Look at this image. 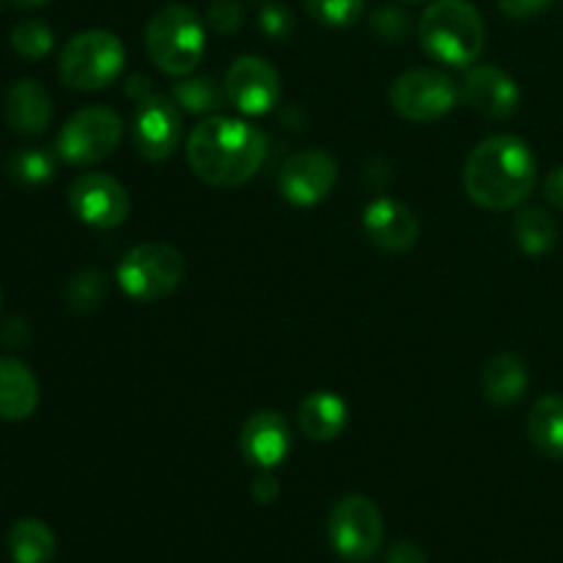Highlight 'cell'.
I'll return each instance as SVG.
<instances>
[{
	"mask_svg": "<svg viewBox=\"0 0 563 563\" xmlns=\"http://www.w3.org/2000/svg\"><path fill=\"white\" fill-rule=\"evenodd\" d=\"M267 157L262 130L229 115H209L187 137L192 174L212 187H240L256 176Z\"/></svg>",
	"mask_w": 563,
	"mask_h": 563,
	"instance_id": "cell-1",
	"label": "cell"
},
{
	"mask_svg": "<svg viewBox=\"0 0 563 563\" xmlns=\"http://www.w3.org/2000/svg\"><path fill=\"white\" fill-rule=\"evenodd\" d=\"M462 181L471 201L482 209H517L537 185V157L520 137L493 135L473 148Z\"/></svg>",
	"mask_w": 563,
	"mask_h": 563,
	"instance_id": "cell-2",
	"label": "cell"
},
{
	"mask_svg": "<svg viewBox=\"0 0 563 563\" xmlns=\"http://www.w3.org/2000/svg\"><path fill=\"white\" fill-rule=\"evenodd\" d=\"M418 38L440 64L471 66L484 49V20L471 0H434L418 22Z\"/></svg>",
	"mask_w": 563,
	"mask_h": 563,
	"instance_id": "cell-3",
	"label": "cell"
},
{
	"mask_svg": "<svg viewBox=\"0 0 563 563\" xmlns=\"http://www.w3.org/2000/svg\"><path fill=\"white\" fill-rule=\"evenodd\" d=\"M207 47V31L196 9L185 3H168L154 11L146 22V53L159 71L185 77L196 71Z\"/></svg>",
	"mask_w": 563,
	"mask_h": 563,
	"instance_id": "cell-4",
	"label": "cell"
},
{
	"mask_svg": "<svg viewBox=\"0 0 563 563\" xmlns=\"http://www.w3.org/2000/svg\"><path fill=\"white\" fill-rule=\"evenodd\" d=\"M124 44L110 31H82L60 53V80L77 91H99L124 71Z\"/></svg>",
	"mask_w": 563,
	"mask_h": 563,
	"instance_id": "cell-5",
	"label": "cell"
},
{
	"mask_svg": "<svg viewBox=\"0 0 563 563\" xmlns=\"http://www.w3.org/2000/svg\"><path fill=\"white\" fill-rule=\"evenodd\" d=\"M185 258L174 245L143 242L119 264V286L137 302L165 300L185 280Z\"/></svg>",
	"mask_w": 563,
	"mask_h": 563,
	"instance_id": "cell-6",
	"label": "cell"
},
{
	"mask_svg": "<svg viewBox=\"0 0 563 563\" xmlns=\"http://www.w3.org/2000/svg\"><path fill=\"white\" fill-rule=\"evenodd\" d=\"M121 137H124V121L115 110L93 104V108H82L60 126L58 141H55V152L64 163L86 168V165H97L108 159L110 154L119 148Z\"/></svg>",
	"mask_w": 563,
	"mask_h": 563,
	"instance_id": "cell-7",
	"label": "cell"
},
{
	"mask_svg": "<svg viewBox=\"0 0 563 563\" xmlns=\"http://www.w3.org/2000/svg\"><path fill=\"white\" fill-rule=\"evenodd\" d=\"M328 539L344 561H372L385 542V522L377 504L366 495H344L330 511Z\"/></svg>",
	"mask_w": 563,
	"mask_h": 563,
	"instance_id": "cell-8",
	"label": "cell"
},
{
	"mask_svg": "<svg viewBox=\"0 0 563 563\" xmlns=\"http://www.w3.org/2000/svg\"><path fill=\"white\" fill-rule=\"evenodd\" d=\"M460 88L445 71L432 66H418L396 77L390 88V104L396 113L416 124H432L454 110Z\"/></svg>",
	"mask_w": 563,
	"mask_h": 563,
	"instance_id": "cell-9",
	"label": "cell"
},
{
	"mask_svg": "<svg viewBox=\"0 0 563 563\" xmlns=\"http://www.w3.org/2000/svg\"><path fill=\"white\" fill-rule=\"evenodd\" d=\"M69 207L86 225L115 229L130 218L132 201L119 179L102 170H88L69 185Z\"/></svg>",
	"mask_w": 563,
	"mask_h": 563,
	"instance_id": "cell-10",
	"label": "cell"
},
{
	"mask_svg": "<svg viewBox=\"0 0 563 563\" xmlns=\"http://www.w3.org/2000/svg\"><path fill=\"white\" fill-rule=\"evenodd\" d=\"M181 137L179 104L163 93L148 91L137 99L135 124H132V143L135 152L148 163H163L176 152Z\"/></svg>",
	"mask_w": 563,
	"mask_h": 563,
	"instance_id": "cell-11",
	"label": "cell"
},
{
	"mask_svg": "<svg viewBox=\"0 0 563 563\" xmlns=\"http://www.w3.org/2000/svg\"><path fill=\"white\" fill-rule=\"evenodd\" d=\"M339 179V163L322 148H306L291 154L278 174L280 196L295 207H313L333 192Z\"/></svg>",
	"mask_w": 563,
	"mask_h": 563,
	"instance_id": "cell-12",
	"label": "cell"
},
{
	"mask_svg": "<svg viewBox=\"0 0 563 563\" xmlns=\"http://www.w3.org/2000/svg\"><path fill=\"white\" fill-rule=\"evenodd\" d=\"M225 99L245 115H264L278 104L280 75L269 60L242 55L225 71Z\"/></svg>",
	"mask_w": 563,
	"mask_h": 563,
	"instance_id": "cell-13",
	"label": "cell"
},
{
	"mask_svg": "<svg viewBox=\"0 0 563 563\" xmlns=\"http://www.w3.org/2000/svg\"><path fill=\"white\" fill-rule=\"evenodd\" d=\"M460 93L476 113L495 121L511 119L520 108V86L509 71L498 69V66H473L462 80Z\"/></svg>",
	"mask_w": 563,
	"mask_h": 563,
	"instance_id": "cell-14",
	"label": "cell"
},
{
	"mask_svg": "<svg viewBox=\"0 0 563 563\" xmlns=\"http://www.w3.org/2000/svg\"><path fill=\"white\" fill-rule=\"evenodd\" d=\"M289 423H286L280 412L258 410L242 423L240 451L258 471H273L275 465H280L286 454H289Z\"/></svg>",
	"mask_w": 563,
	"mask_h": 563,
	"instance_id": "cell-15",
	"label": "cell"
},
{
	"mask_svg": "<svg viewBox=\"0 0 563 563\" xmlns=\"http://www.w3.org/2000/svg\"><path fill=\"white\" fill-rule=\"evenodd\" d=\"M363 231L385 253H407L418 242V218L394 198H377L363 212Z\"/></svg>",
	"mask_w": 563,
	"mask_h": 563,
	"instance_id": "cell-16",
	"label": "cell"
},
{
	"mask_svg": "<svg viewBox=\"0 0 563 563\" xmlns=\"http://www.w3.org/2000/svg\"><path fill=\"white\" fill-rule=\"evenodd\" d=\"M5 121L16 135L36 137L47 132L53 121V97L33 77L16 80L5 93Z\"/></svg>",
	"mask_w": 563,
	"mask_h": 563,
	"instance_id": "cell-17",
	"label": "cell"
},
{
	"mask_svg": "<svg viewBox=\"0 0 563 563\" xmlns=\"http://www.w3.org/2000/svg\"><path fill=\"white\" fill-rule=\"evenodd\" d=\"M38 407L36 374L20 357H0V418L9 423L25 421Z\"/></svg>",
	"mask_w": 563,
	"mask_h": 563,
	"instance_id": "cell-18",
	"label": "cell"
},
{
	"mask_svg": "<svg viewBox=\"0 0 563 563\" xmlns=\"http://www.w3.org/2000/svg\"><path fill=\"white\" fill-rule=\"evenodd\" d=\"M346 423H350V407L330 390H317L297 407V427L308 440H317V443L335 440L344 432Z\"/></svg>",
	"mask_w": 563,
	"mask_h": 563,
	"instance_id": "cell-19",
	"label": "cell"
},
{
	"mask_svg": "<svg viewBox=\"0 0 563 563\" xmlns=\"http://www.w3.org/2000/svg\"><path fill=\"white\" fill-rule=\"evenodd\" d=\"M528 388V366L511 352H500L484 366L482 390L495 407H509L522 399Z\"/></svg>",
	"mask_w": 563,
	"mask_h": 563,
	"instance_id": "cell-20",
	"label": "cell"
},
{
	"mask_svg": "<svg viewBox=\"0 0 563 563\" xmlns=\"http://www.w3.org/2000/svg\"><path fill=\"white\" fill-rule=\"evenodd\" d=\"M528 438L539 454L563 460V396H542L528 412Z\"/></svg>",
	"mask_w": 563,
	"mask_h": 563,
	"instance_id": "cell-21",
	"label": "cell"
},
{
	"mask_svg": "<svg viewBox=\"0 0 563 563\" xmlns=\"http://www.w3.org/2000/svg\"><path fill=\"white\" fill-rule=\"evenodd\" d=\"M9 553L14 563H53L55 533L36 517L16 520L9 531Z\"/></svg>",
	"mask_w": 563,
	"mask_h": 563,
	"instance_id": "cell-22",
	"label": "cell"
},
{
	"mask_svg": "<svg viewBox=\"0 0 563 563\" xmlns=\"http://www.w3.org/2000/svg\"><path fill=\"white\" fill-rule=\"evenodd\" d=\"M511 231H515L520 251L528 253V256H544L559 242V225L542 207H522L515 214Z\"/></svg>",
	"mask_w": 563,
	"mask_h": 563,
	"instance_id": "cell-23",
	"label": "cell"
},
{
	"mask_svg": "<svg viewBox=\"0 0 563 563\" xmlns=\"http://www.w3.org/2000/svg\"><path fill=\"white\" fill-rule=\"evenodd\" d=\"M170 93H174V102L179 104L181 110L196 115H207V113H214V110L223 104L225 86L220 88V82L209 75H196V77L185 75L179 82H174Z\"/></svg>",
	"mask_w": 563,
	"mask_h": 563,
	"instance_id": "cell-24",
	"label": "cell"
},
{
	"mask_svg": "<svg viewBox=\"0 0 563 563\" xmlns=\"http://www.w3.org/2000/svg\"><path fill=\"white\" fill-rule=\"evenodd\" d=\"M5 174L20 187H42L55 176V159L44 148H20L5 163Z\"/></svg>",
	"mask_w": 563,
	"mask_h": 563,
	"instance_id": "cell-25",
	"label": "cell"
},
{
	"mask_svg": "<svg viewBox=\"0 0 563 563\" xmlns=\"http://www.w3.org/2000/svg\"><path fill=\"white\" fill-rule=\"evenodd\" d=\"M104 295H108V278L99 269H80L64 286V300L75 313L93 311L104 300Z\"/></svg>",
	"mask_w": 563,
	"mask_h": 563,
	"instance_id": "cell-26",
	"label": "cell"
},
{
	"mask_svg": "<svg viewBox=\"0 0 563 563\" xmlns=\"http://www.w3.org/2000/svg\"><path fill=\"white\" fill-rule=\"evenodd\" d=\"M55 36L42 20H22L11 27V47L20 58L38 60L53 49Z\"/></svg>",
	"mask_w": 563,
	"mask_h": 563,
	"instance_id": "cell-27",
	"label": "cell"
},
{
	"mask_svg": "<svg viewBox=\"0 0 563 563\" xmlns=\"http://www.w3.org/2000/svg\"><path fill=\"white\" fill-rule=\"evenodd\" d=\"M306 11L328 27H350L361 22L366 0H306Z\"/></svg>",
	"mask_w": 563,
	"mask_h": 563,
	"instance_id": "cell-28",
	"label": "cell"
},
{
	"mask_svg": "<svg viewBox=\"0 0 563 563\" xmlns=\"http://www.w3.org/2000/svg\"><path fill=\"white\" fill-rule=\"evenodd\" d=\"M258 25H262V31L269 38H286L291 33V27H295V20H291V11L286 5L269 3L258 14Z\"/></svg>",
	"mask_w": 563,
	"mask_h": 563,
	"instance_id": "cell-29",
	"label": "cell"
},
{
	"mask_svg": "<svg viewBox=\"0 0 563 563\" xmlns=\"http://www.w3.org/2000/svg\"><path fill=\"white\" fill-rule=\"evenodd\" d=\"M209 25L218 33H234L242 25V9L234 0H214L209 5Z\"/></svg>",
	"mask_w": 563,
	"mask_h": 563,
	"instance_id": "cell-30",
	"label": "cell"
},
{
	"mask_svg": "<svg viewBox=\"0 0 563 563\" xmlns=\"http://www.w3.org/2000/svg\"><path fill=\"white\" fill-rule=\"evenodd\" d=\"M372 25H374V31L383 33L385 38H401V36H405V31H407V25H410V22H407L405 11L377 9V11H374V16H372Z\"/></svg>",
	"mask_w": 563,
	"mask_h": 563,
	"instance_id": "cell-31",
	"label": "cell"
},
{
	"mask_svg": "<svg viewBox=\"0 0 563 563\" xmlns=\"http://www.w3.org/2000/svg\"><path fill=\"white\" fill-rule=\"evenodd\" d=\"M555 0H498V9L511 20H533L544 14Z\"/></svg>",
	"mask_w": 563,
	"mask_h": 563,
	"instance_id": "cell-32",
	"label": "cell"
},
{
	"mask_svg": "<svg viewBox=\"0 0 563 563\" xmlns=\"http://www.w3.org/2000/svg\"><path fill=\"white\" fill-rule=\"evenodd\" d=\"M0 339H3V344L11 346V350H22V346L31 341V330H27L25 319H20V317L5 319L3 330H0Z\"/></svg>",
	"mask_w": 563,
	"mask_h": 563,
	"instance_id": "cell-33",
	"label": "cell"
},
{
	"mask_svg": "<svg viewBox=\"0 0 563 563\" xmlns=\"http://www.w3.org/2000/svg\"><path fill=\"white\" fill-rule=\"evenodd\" d=\"M385 563H427V553L412 542H399L388 550Z\"/></svg>",
	"mask_w": 563,
	"mask_h": 563,
	"instance_id": "cell-34",
	"label": "cell"
},
{
	"mask_svg": "<svg viewBox=\"0 0 563 563\" xmlns=\"http://www.w3.org/2000/svg\"><path fill=\"white\" fill-rule=\"evenodd\" d=\"M280 493V484L275 482V476H269V473H262V476L253 482V498H256V504H273L275 498H278Z\"/></svg>",
	"mask_w": 563,
	"mask_h": 563,
	"instance_id": "cell-35",
	"label": "cell"
},
{
	"mask_svg": "<svg viewBox=\"0 0 563 563\" xmlns=\"http://www.w3.org/2000/svg\"><path fill=\"white\" fill-rule=\"evenodd\" d=\"M544 198H548L555 209H563V165L550 170V176L544 179Z\"/></svg>",
	"mask_w": 563,
	"mask_h": 563,
	"instance_id": "cell-36",
	"label": "cell"
},
{
	"mask_svg": "<svg viewBox=\"0 0 563 563\" xmlns=\"http://www.w3.org/2000/svg\"><path fill=\"white\" fill-rule=\"evenodd\" d=\"M9 3L20 5V9H42V5H47L49 0H9Z\"/></svg>",
	"mask_w": 563,
	"mask_h": 563,
	"instance_id": "cell-37",
	"label": "cell"
},
{
	"mask_svg": "<svg viewBox=\"0 0 563 563\" xmlns=\"http://www.w3.org/2000/svg\"><path fill=\"white\" fill-rule=\"evenodd\" d=\"M405 3H423V0H405Z\"/></svg>",
	"mask_w": 563,
	"mask_h": 563,
	"instance_id": "cell-38",
	"label": "cell"
},
{
	"mask_svg": "<svg viewBox=\"0 0 563 563\" xmlns=\"http://www.w3.org/2000/svg\"><path fill=\"white\" fill-rule=\"evenodd\" d=\"M0 311H3V295H0Z\"/></svg>",
	"mask_w": 563,
	"mask_h": 563,
	"instance_id": "cell-39",
	"label": "cell"
}]
</instances>
